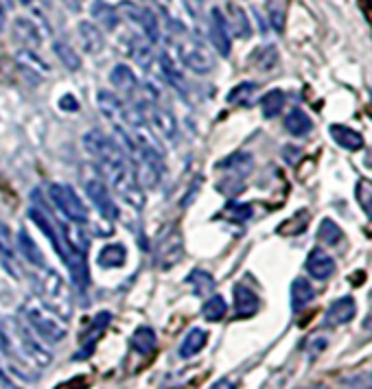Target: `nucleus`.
<instances>
[{
	"label": "nucleus",
	"instance_id": "1",
	"mask_svg": "<svg viewBox=\"0 0 372 389\" xmlns=\"http://www.w3.org/2000/svg\"><path fill=\"white\" fill-rule=\"evenodd\" d=\"M84 147L90 153V158L101 169L107 182L114 186L127 202H132L136 208L142 206V194L136 184V175L129 171L127 160L121 147L105 136L101 129H92L84 136Z\"/></svg>",
	"mask_w": 372,
	"mask_h": 389
},
{
	"label": "nucleus",
	"instance_id": "2",
	"mask_svg": "<svg viewBox=\"0 0 372 389\" xmlns=\"http://www.w3.org/2000/svg\"><path fill=\"white\" fill-rule=\"evenodd\" d=\"M217 169L228 173V180L219 184V190L223 192L228 186H232L228 194H239L241 190H244V180L248 178V175L252 173V169H254V158L250 153L239 151V153H232L230 158L221 160L217 164Z\"/></svg>",
	"mask_w": 372,
	"mask_h": 389
},
{
	"label": "nucleus",
	"instance_id": "3",
	"mask_svg": "<svg viewBox=\"0 0 372 389\" xmlns=\"http://www.w3.org/2000/svg\"><path fill=\"white\" fill-rule=\"evenodd\" d=\"M48 194H51V202L58 206V210L68 221H72V223H86L88 221V210H86L84 202L79 199V194L74 192L70 186L51 184Z\"/></svg>",
	"mask_w": 372,
	"mask_h": 389
},
{
	"label": "nucleus",
	"instance_id": "4",
	"mask_svg": "<svg viewBox=\"0 0 372 389\" xmlns=\"http://www.w3.org/2000/svg\"><path fill=\"white\" fill-rule=\"evenodd\" d=\"M25 310H27V317H29L31 326L37 330V335H42L46 341H62L66 337V328L51 313H46L42 306L31 302V304H27Z\"/></svg>",
	"mask_w": 372,
	"mask_h": 389
},
{
	"label": "nucleus",
	"instance_id": "5",
	"mask_svg": "<svg viewBox=\"0 0 372 389\" xmlns=\"http://www.w3.org/2000/svg\"><path fill=\"white\" fill-rule=\"evenodd\" d=\"M178 53H180V60L184 66H189L193 72L197 74H206L213 70V60L211 55L206 53L201 44H195V42H184L178 46Z\"/></svg>",
	"mask_w": 372,
	"mask_h": 389
},
{
	"label": "nucleus",
	"instance_id": "6",
	"mask_svg": "<svg viewBox=\"0 0 372 389\" xmlns=\"http://www.w3.org/2000/svg\"><path fill=\"white\" fill-rule=\"evenodd\" d=\"M86 192H88L92 206H95L101 212L103 219H109V221L117 219L119 210H117L114 202H112V194H109V190H107V186L103 182H99V180L86 182Z\"/></svg>",
	"mask_w": 372,
	"mask_h": 389
},
{
	"label": "nucleus",
	"instance_id": "7",
	"mask_svg": "<svg viewBox=\"0 0 372 389\" xmlns=\"http://www.w3.org/2000/svg\"><path fill=\"white\" fill-rule=\"evenodd\" d=\"M211 42H213V48L221 57H228L230 55V51H232L230 29H228L226 15L221 13V9H213L211 11Z\"/></svg>",
	"mask_w": 372,
	"mask_h": 389
},
{
	"label": "nucleus",
	"instance_id": "8",
	"mask_svg": "<svg viewBox=\"0 0 372 389\" xmlns=\"http://www.w3.org/2000/svg\"><path fill=\"white\" fill-rule=\"evenodd\" d=\"M355 315H357V304H355V300H352L350 296H344V298L335 300V302L328 306L326 315H324V326L335 328V326L348 324Z\"/></svg>",
	"mask_w": 372,
	"mask_h": 389
},
{
	"label": "nucleus",
	"instance_id": "9",
	"mask_svg": "<svg viewBox=\"0 0 372 389\" xmlns=\"http://www.w3.org/2000/svg\"><path fill=\"white\" fill-rule=\"evenodd\" d=\"M29 217H31V219L35 221V225L40 228V230L44 232V235L48 237V241H51L53 249L58 251V254H60V256L64 258V239L60 237L58 221L53 223V219H51V217H46L44 212H42L40 208H35V206H33V208L29 210Z\"/></svg>",
	"mask_w": 372,
	"mask_h": 389
},
{
	"label": "nucleus",
	"instance_id": "10",
	"mask_svg": "<svg viewBox=\"0 0 372 389\" xmlns=\"http://www.w3.org/2000/svg\"><path fill=\"white\" fill-rule=\"evenodd\" d=\"M307 271L315 280H328L335 274V261L322 247H315L307 258Z\"/></svg>",
	"mask_w": 372,
	"mask_h": 389
},
{
	"label": "nucleus",
	"instance_id": "11",
	"mask_svg": "<svg viewBox=\"0 0 372 389\" xmlns=\"http://www.w3.org/2000/svg\"><path fill=\"white\" fill-rule=\"evenodd\" d=\"M125 11H129L127 15L132 18V20H136L142 29V33L147 35V40L149 42H158V37H160V27H158V18L156 13H152L149 9H140L136 5H123Z\"/></svg>",
	"mask_w": 372,
	"mask_h": 389
},
{
	"label": "nucleus",
	"instance_id": "12",
	"mask_svg": "<svg viewBox=\"0 0 372 389\" xmlns=\"http://www.w3.org/2000/svg\"><path fill=\"white\" fill-rule=\"evenodd\" d=\"M64 263L68 265L72 282L77 284L79 289H86L88 282H90V276H88V265H86V258H84V251H79L77 245H70V251H66L64 254Z\"/></svg>",
	"mask_w": 372,
	"mask_h": 389
},
{
	"label": "nucleus",
	"instance_id": "13",
	"mask_svg": "<svg viewBox=\"0 0 372 389\" xmlns=\"http://www.w3.org/2000/svg\"><path fill=\"white\" fill-rule=\"evenodd\" d=\"M147 119L152 121V125H154V129L162 136V138H166V140H173L175 136H178V125H175V119L173 116L166 112V110H162V107H149L147 110Z\"/></svg>",
	"mask_w": 372,
	"mask_h": 389
},
{
	"label": "nucleus",
	"instance_id": "14",
	"mask_svg": "<svg viewBox=\"0 0 372 389\" xmlns=\"http://www.w3.org/2000/svg\"><path fill=\"white\" fill-rule=\"evenodd\" d=\"M258 306H260L258 296L252 289H248L246 284L234 286V310L239 317H252L258 310Z\"/></svg>",
	"mask_w": 372,
	"mask_h": 389
},
{
	"label": "nucleus",
	"instance_id": "15",
	"mask_svg": "<svg viewBox=\"0 0 372 389\" xmlns=\"http://www.w3.org/2000/svg\"><path fill=\"white\" fill-rule=\"evenodd\" d=\"M331 136L346 151H359L364 147V136L346 125H331Z\"/></svg>",
	"mask_w": 372,
	"mask_h": 389
},
{
	"label": "nucleus",
	"instance_id": "16",
	"mask_svg": "<svg viewBox=\"0 0 372 389\" xmlns=\"http://www.w3.org/2000/svg\"><path fill=\"white\" fill-rule=\"evenodd\" d=\"M109 319H112V315L107 313V310H103V313H99L97 317H95V322H92V335H88V339L81 343V352L74 357V359H86V357H90L92 355V350H95V343L103 337V333H105V328H107V324H109Z\"/></svg>",
	"mask_w": 372,
	"mask_h": 389
},
{
	"label": "nucleus",
	"instance_id": "17",
	"mask_svg": "<svg viewBox=\"0 0 372 389\" xmlns=\"http://www.w3.org/2000/svg\"><path fill=\"white\" fill-rule=\"evenodd\" d=\"M129 345H132L138 355L147 357V355H152L156 345H158V339H156V333H154V328H149V326H142L138 328L136 333L132 335V339H129Z\"/></svg>",
	"mask_w": 372,
	"mask_h": 389
},
{
	"label": "nucleus",
	"instance_id": "18",
	"mask_svg": "<svg viewBox=\"0 0 372 389\" xmlns=\"http://www.w3.org/2000/svg\"><path fill=\"white\" fill-rule=\"evenodd\" d=\"M127 261V249L121 245V243H112V245H105L101 251H99V258L97 263L103 267V269H117V267H123Z\"/></svg>",
	"mask_w": 372,
	"mask_h": 389
},
{
	"label": "nucleus",
	"instance_id": "19",
	"mask_svg": "<svg viewBox=\"0 0 372 389\" xmlns=\"http://www.w3.org/2000/svg\"><path fill=\"white\" fill-rule=\"evenodd\" d=\"M18 249H20V254L22 258H27L31 265H37V267H44V256H42V251L40 247L35 245V241L29 237V232L27 230H20L18 232Z\"/></svg>",
	"mask_w": 372,
	"mask_h": 389
},
{
	"label": "nucleus",
	"instance_id": "20",
	"mask_svg": "<svg viewBox=\"0 0 372 389\" xmlns=\"http://www.w3.org/2000/svg\"><path fill=\"white\" fill-rule=\"evenodd\" d=\"M313 286L305 278H295L291 284V308L293 313H300V310L313 300Z\"/></svg>",
	"mask_w": 372,
	"mask_h": 389
},
{
	"label": "nucleus",
	"instance_id": "21",
	"mask_svg": "<svg viewBox=\"0 0 372 389\" xmlns=\"http://www.w3.org/2000/svg\"><path fill=\"white\" fill-rule=\"evenodd\" d=\"M285 129L291 133V136H298V138H303V136H307L311 129H313V123L309 116L303 112V110H291L287 116H285Z\"/></svg>",
	"mask_w": 372,
	"mask_h": 389
},
{
	"label": "nucleus",
	"instance_id": "22",
	"mask_svg": "<svg viewBox=\"0 0 372 389\" xmlns=\"http://www.w3.org/2000/svg\"><path fill=\"white\" fill-rule=\"evenodd\" d=\"M182 256V237L180 232H173L171 237H166L164 241H160V247H158V265H162L164 258H169L166 267L173 265L175 261H180Z\"/></svg>",
	"mask_w": 372,
	"mask_h": 389
},
{
	"label": "nucleus",
	"instance_id": "23",
	"mask_svg": "<svg viewBox=\"0 0 372 389\" xmlns=\"http://www.w3.org/2000/svg\"><path fill=\"white\" fill-rule=\"evenodd\" d=\"M226 22H228V29L234 31L239 37H250L252 29H250V22H248V15H246V11L241 9L239 5L228 3V18H226Z\"/></svg>",
	"mask_w": 372,
	"mask_h": 389
},
{
	"label": "nucleus",
	"instance_id": "24",
	"mask_svg": "<svg viewBox=\"0 0 372 389\" xmlns=\"http://www.w3.org/2000/svg\"><path fill=\"white\" fill-rule=\"evenodd\" d=\"M206 330H201V328H193L189 335L184 337L182 345H180V357L182 359H189V357H195L199 350L206 345Z\"/></svg>",
	"mask_w": 372,
	"mask_h": 389
},
{
	"label": "nucleus",
	"instance_id": "25",
	"mask_svg": "<svg viewBox=\"0 0 372 389\" xmlns=\"http://www.w3.org/2000/svg\"><path fill=\"white\" fill-rule=\"evenodd\" d=\"M109 81H112V86H114V88L123 90L125 94L136 90V74L132 72V68L125 66V64L114 66V70L109 72Z\"/></svg>",
	"mask_w": 372,
	"mask_h": 389
},
{
	"label": "nucleus",
	"instance_id": "26",
	"mask_svg": "<svg viewBox=\"0 0 372 389\" xmlns=\"http://www.w3.org/2000/svg\"><path fill=\"white\" fill-rule=\"evenodd\" d=\"M285 107V92L283 90H270L263 99H260V112L265 119H276Z\"/></svg>",
	"mask_w": 372,
	"mask_h": 389
},
{
	"label": "nucleus",
	"instance_id": "27",
	"mask_svg": "<svg viewBox=\"0 0 372 389\" xmlns=\"http://www.w3.org/2000/svg\"><path fill=\"white\" fill-rule=\"evenodd\" d=\"M160 68H162V74H164L166 81L180 90H184V77L178 68V62H173V57L169 55V51L160 53Z\"/></svg>",
	"mask_w": 372,
	"mask_h": 389
},
{
	"label": "nucleus",
	"instance_id": "28",
	"mask_svg": "<svg viewBox=\"0 0 372 389\" xmlns=\"http://www.w3.org/2000/svg\"><path fill=\"white\" fill-rule=\"evenodd\" d=\"M256 90H258V86L252 84V81L239 84L237 88H232L228 92V103H232V105H252V99H254Z\"/></svg>",
	"mask_w": 372,
	"mask_h": 389
},
{
	"label": "nucleus",
	"instance_id": "29",
	"mask_svg": "<svg viewBox=\"0 0 372 389\" xmlns=\"http://www.w3.org/2000/svg\"><path fill=\"white\" fill-rule=\"evenodd\" d=\"M186 282L195 286V294H197V296L213 294V289H215V280H213V276L208 274V271H201V269L191 271L189 278H186Z\"/></svg>",
	"mask_w": 372,
	"mask_h": 389
},
{
	"label": "nucleus",
	"instance_id": "30",
	"mask_svg": "<svg viewBox=\"0 0 372 389\" xmlns=\"http://www.w3.org/2000/svg\"><path fill=\"white\" fill-rule=\"evenodd\" d=\"M318 239L326 245H340L344 241V232L340 230V225L335 221L324 219L318 228Z\"/></svg>",
	"mask_w": 372,
	"mask_h": 389
},
{
	"label": "nucleus",
	"instance_id": "31",
	"mask_svg": "<svg viewBox=\"0 0 372 389\" xmlns=\"http://www.w3.org/2000/svg\"><path fill=\"white\" fill-rule=\"evenodd\" d=\"M226 310H228L226 300H223L221 296H213L206 304H204L201 315L208 322H219V319H223V315H226Z\"/></svg>",
	"mask_w": 372,
	"mask_h": 389
},
{
	"label": "nucleus",
	"instance_id": "32",
	"mask_svg": "<svg viewBox=\"0 0 372 389\" xmlns=\"http://www.w3.org/2000/svg\"><path fill=\"white\" fill-rule=\"evenodd\" d=\"M355 194H357V202H359L361 210L366 212V217L372 219V180L361 178V180L357 182Z\"/></svg>",
	"mask_w": 372,
	"mask_h": 389
},
{
	"label": "nucleus",
	"instance_id": "33",
	"mask_svg": "<svg viewBox=\"0 0 372 389\" xmlns=\"http://www.w3.org/2000/svg\"><path fill=\"white\" fill-rule=\"evenodd\" d=\"M0 254L5 258L7 269H11L15 261V251H13V241H11V230L5 223H0Z\"/></svg>",
	"mask_w": 372,
	"mask_h": 389
},
{
	"label": "nucleus",
	"instance_id": "34",
	"mask_svg": "<svg viewBox=\"0 0 372 389\" xmlns=\"http://www.w3.org/2000/svg\"><path fill=\"white\" fill-rule=\"evenodd\" d=\"M276 60H278V53H276L274 46H263V48H258V51L252 55L254 66L260 68V70H272L274 64H276Z\"/></svg>",
	"mask_w": 372,
	"mask_h": 389
},
{
	"label": "nucleus",
	"instance_id": "35",
	"mask_svg": "<svg viewBox=\"0 0 372 389\" xmlns=\"http://www.w3.org/2000/svg\"><path fill=\"white\" fill-rule=\"evenodd\" d=\"M22 341H25V350L29 352V357H31L37 365H48V363H51V352L42 350L27 333H22Z\"/></svg>",
	"mask_w": 372,
	"mask_h": 389
},
{
	"label": "nucleus",
	"instance_id": "36",
	"mask_svg": "<svg viewBox=\"0 0 372 389\" xmlns=\"http://www.w3.org/2000/svg\"><path fill=\"white\" fill-rule=\"evenodd\" d=\"M81 37H84V44H86V48L88 51H99L101 48V35H99V31L92 27V25H88V22H81Z\"/></svg>",
	"mask_w": 372,
	"mask_h": 389
},
{
	"label": "nucleus",
	"instance_id": "37",
	"mask_svg": "<svg viewBox=\"0 0 372 389\" xmlns=\"http://www.w3.org/2000/svg\"><path fill=\"white\" fill-rule=\"evenodd\" d=\"M226 215H228L232 221L244 223V221H248V219L252 217V206H250V204H228Z\"/></svg>",
	"mask_w": 372,
	"mask_h": 389
},
{
	"label": "nucleus",
	"instance_id": "38",
	"mask_svg": "<svg viewBox=\"0 0 372 389\" xmlns=\"http://www.w3.org/2000/svg\"><path fill=\"white\" fill-rule=\"evenodd\" d=\"M55 51H58V55L64 60L66 68H70V70H77L79 68V57L72 53V48H68L66 44H55Z\"/></svg>",
	"mask_w": 372,
	"mask_h": 389
},
{
	"label": "nucleus",
	"instance_id": "39",
	"mask_svg": "<svg viewBox=\"0 0 372 389\" xmlns=\"http://www.w3.org/2000/svg\"><path fill=\"white\" fill-rule=\"evenodd\" d=\"M270 20H272V27L276 31H283V27H285V13H283L281 7L274 5V0H270Z\"/></svg>",
	"mask_w": 372,
	"mask_h": 389
},
{
	"label": "nucleus",
	"instance_id": "40",
	"mask_svg": "<svg viewBox=\"0 0 372 389\" xmlns=\"http://www.w3.org/2000/svg\"><path fill=\"white\" fill-rule=\"evenodd\" d=\"M283 158H285V162L287 164H298V162H300V158H303V151L300 149H298V147H285L283 149Z\"/></svg>",
	"mask_w": 372,
	"mask_h": 389
},
{
	"label": "nucleus",
	"instance_id": "41",
	"mask_svg": "<svg viewBox=\"0 0 372 389\" xmlns=\"http://www.w3.org/2000/svg\"><path fill=\"white\" fill-rule=\"evenodd\" d=\"M307 345H311V357H318L322 350L328 345V339L326 337H313Z\"/></svg>",
	"mask_w": 372,
	"mask_h": 389
},
{
	"label": "nucleus",
	"instance_id": "42",
	"mask_svg": "<svg viewBox=\"0 0 372 389\" xmlns=\"http://www.w3.org/2000/svg\"><path fill=\"white\" fill-rule=\"evenodd\" d=\"M60 107L62 110H79V103H77V99H74V96L66 94L64 99L60 101Z\"/></svg>",
	"mask_w": 372,
	"mask_h": 389
},
{
	"label": "nucleus",
	"instance_id": "43",
	"mask_svg": "<svg viewBox=\"0 0 372 389\" xmlns=\"http://www.w3.org/2000/svg\"><path fill=\"white\" fill-rule=\"evenodd\" d=\"M9 345H11V343H9L7 335L3 333V328H0V350H3V352H5V355H7V352H9V350H11Z\"/></svg>",
	"mask_w": 372,
	"mask_h": 389
},
{
	"label": "nucleus",
	"instance_id": "44",
	"mask_svg": "<svg viewBox=\"0 0 372 389\" xmlns=\"http://www.w3.org/2000/svg\"><path fill=\"white\" fill-rule=\"evenodd\" d=\"M0 381H3L5 385H11V381H9V378L5 376V372H3V369H0Z\"/></svg>",
	"mask_w": 372,
	"mask_h": 389
},
{
	"label": "nucleus",
	"instance_id": "45",
	"mask_svg": "<svg viewBox=\"0 0 372 389\" xmlns=\"http://www.w3.org/2000/svg\"><path fill=\"white\" fill-rule=\"evenodd\" d=\"M366 166H372V151L366 153Z\"/></svg>",
	"mask_w": 372,
	"mask_h": 389
},
{
	"label": "nucleus",
	"instance_id": "46",
	"mask_svg": "<svg viewBox=\"0 0 372 389\" xmlns=\"http://www.w3.org/2000/svg\"><path fill=\"white\" fill-rule=\"evenodd\" d=\"M20 3H31V0H20Z\"/></svg>",
	"mask_w": 372,
	"mask_h": 389
}]
</instances>
